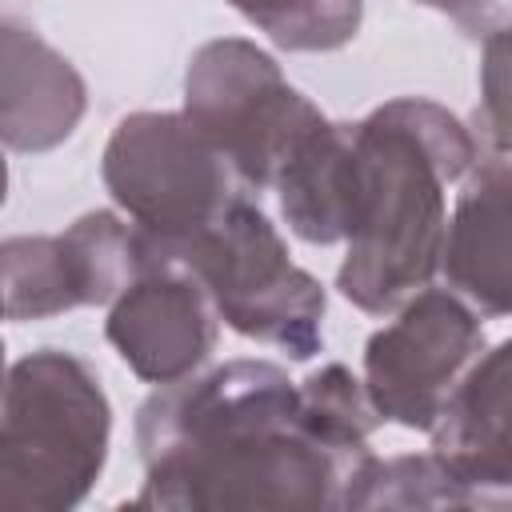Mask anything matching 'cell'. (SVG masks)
Wrapping results in <instances>:
<instances>
[{
	"mask_svg": "<svg viewBox=\"0 0 512 512\" xmlns=\"http://www.w3.org/2000/svg\"><path fill=\"white\" fill-rule=\"evenodd\" d=\"M388 128L364 124V140L376 164H352V212L356 248L340 272L348 296L364 308L392 304L408 284H420L436 264L440 232V180L460 164L428 160V144L412 136V124H392V108L380 112Z\"/></svg>",
	"mask_w": 512,
	"mask_h": 512,
	"instance_id": "1",
	"label": "cell"
},
{
	"mask_svg": "<svg viewBox=\"0 0 512 512\" xmlns=\"http://www.w3.org/2000/svg\"><path fill=\"white\" fill-rule=\"evenodd\" d=\"M212 248H220L224 256L200 260V272L208 276L228 320L248 336L280 340L292 344L296 356H308L312 320L324 300L316 296V284L284 260L268 220L244 204H232Z\"/></svg>",
	"mask_w": 512,
	"mask_h": 512,
	"instance_id": "2",
	"label": "cell"
},
{
	"mask_svg": "<svg viewBox=\"0 0 512 512\" xmlns=\"http://www.w3.org/2000/svg\"><path fill=\"white\" fill-rule=\"evenodd\" d=\"M476 344L480 328L460 304L424 296L368 344V388L384 412L404 424H428Z\"/></svg>",
	"mask_w": 512,
	"mask_h": 512,
	"instance_id": "3",
	"label": "cell"
},
{
	"mask_svg": "<svg viewBox=\"0 0 512 512\" xmlns=\"http://www.w3.org/2000/svg\"><path fill=\"white\" fill-rule=\"evenodd\" d=\"M108 336L120 344L124 360H132L144 376H156V380L180 376L212 344L208 312L196 296V284L176 276L140 284L112 312Z\"/></svg>",
	"mask_w": 512,
	"mask_h": 512,
	"instance_id": "4",
	"label": "cell"
},
{
	"mask_svg": "<svg viewBox=\"0 0 512 512\" xmlns=\"http://www.w3.org/2000/svg\"><path fill=\"white\" fill-rule=\"evenodd\" d=\"M448 268L492 312L512 308V180L484 176L468 188L452 228Z\"/></svg>",
	"mask_w": 512,
	"mask_h": 512,
	"instance_id": "5",
	"label": "cell"
}]
</instances>
